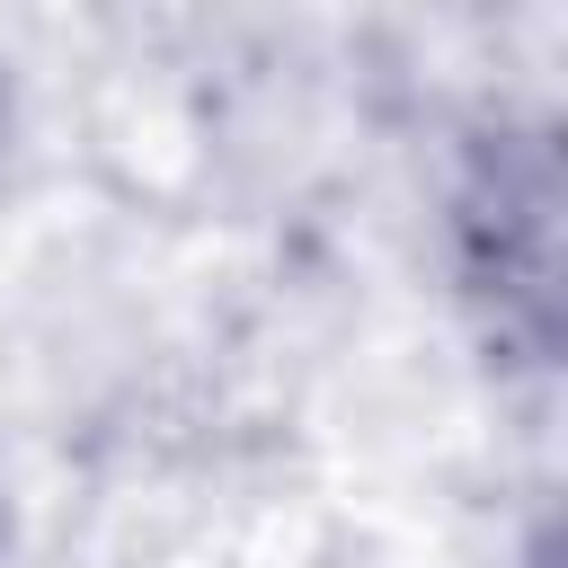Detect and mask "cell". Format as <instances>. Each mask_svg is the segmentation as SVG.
<instances>
[{
    "mask_svg": "<svg viewBox=\"0 0 568 568\" xmlns=\"http://www.w3.org/2000/svg\"><path fill=\"white\" fill-rule=\"evenodd\" d=\"M462 275L497 346L550 364L559 337V169L541 142H497L462 186Z\"/></svg>",
    "mask_w": 568,
    "mask_h": 568,
    "instance_id": "cell-1",
    "label": "cell"
}]
</instances>
